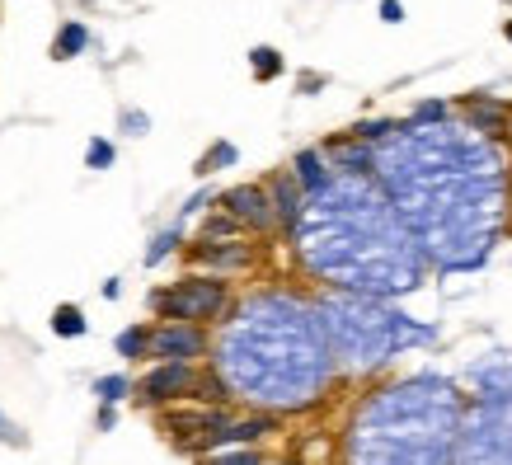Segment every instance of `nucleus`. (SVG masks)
Segmentation results:
<instances>
[{"label": "nucleus", "instance_id": "nucleus-1", "mask_svg": "<svg viewBox=\"0 0 512 465\" xmlns=\"http://www.w3.org/2000/svg\"><path fill=\"white\" fill-rule=\"evenodd\" d=\"M372 170L433 264L475 268L494 249L503 226V160L494 146H466L451 127H433L423 137H390L372 151Z\"/></svg>", "mask_w": 512, "mask_h": 465}, {"label": "nucleus", "instance_id": "nucleus-2", "mask_svg": "<svg viewBox=\"0 0 512 465\" xmlns=\"http://www.w3.org/2000/svg\"><path fill=\"white\" fill-rule=\"evenodd\" d=\"M296 254L311 278L348 296H390L419 287V240L390 207L372 174H334L306 198L292 226Z\"/></svg>", "mask_w": 512, "mask_h": 465}, {"label": "nucleus", "instance_id": "nucleus-3", "mask_svg": "<svg viewBox=\"0 0 512 465\" xmlns=\"http://www.w3.org/2000/svg\"><path fill=\"white\" fill-rule=\"evenodd\" d=\"M329 367L334 353L320 315L292 292L245 296L221 320V339H212V372L259 414L311 409L329 386Z\"/></svg>", "mask_w": 512, "mask_h": 465}, {"label": "nucleus", "instance_id": "nucleus-4", "mask_svg": "<svg viewBox=\"0 0 512 465\" xmlns=\"http://www.w3.org/2000/svg\"><path fill=\"white\" fill-rule=\"evenodd\" d=\"M423 381L376 390L353 414L348 461L353 465H447V423L433 428Z\"/></svg>", "mask_w": 512, "mask_h": 465}, {"label": "nucleus", "instance_id": "nucleus-5", "mask_svg": "<svg viewBox=\"0 0 512 465\" xmlns=\"http://www.w3.org/2000/svg\"><path fill=\"white\" fill-rule=\"evenodd\" d=\"M315 315H320V329L329 339V353L339 362H353V367H381L390 353H400L409 343L428 339V329H414L409 315H390L381 310L376 296H348V292H329L320 301H311Z\"/></svg>", "mask_w": 512, "mask_h": 465}, {"label": "nucleus", "instance_id": "nucleus-6", "mask_svg": "<svg viewBox=\"0 0 512 465\" xmlns=\"http://www.w3.org/2000/svg\"><path fill=\"white\" fill-rule=\"evenodd\" d=\"M146 306L156 310L160 320H170V325H217L231 315V282L226 278H179L170 287H156V292L146 296Z\"/></svg>", "mask_w": 512, "mask_h": 465}, {"label": "nucleus", "instance_id": "nucleus-7", "mask_svg": "<svg viewBox=\"0 0 512 465\" xmlns=\"http://www.w3.org/2000/svg\"><path fill=\"white\" fill-rule=\"evenodd\" d=\"M456 465H512V395L480 400L470 409Z\"/></svg>", "mask_w": 512, "mask_h": 465}, {"label": "nucleus", "instance_id": "nucleus-8", "mask_svg": "<svg viewBox=\"0 0 512 465\" xmlns=\"http://www.w3.org/2000/svg\"><path fill=\"white\" fill-rule=\"evenodd\" d=\"M212 353V334L202 325H170V320H160L151 325V362H188V367H198L202 357Z\"/></svg>", "mask_w": 512, "mask_h": 465}, {"label": "nucleus", "instance_id": "nucleus-9", "mask_svg": "<svg viewBox=\"0 0 512 465\" xmlns=\"http://www.w3.org/2000/svg\"><path fill=\"white\" fill-rule=\"evenodd\" d=\"M193 381H198V367L188 362H156L151 372L137 381V400L160 409V404H184L193 395Z\"/></svg>", "mask_w": 512, "mask_h": 465}, {"label": "nucleus", "instance_id": "nucleus-10", "mask_svg": "<svg viewBox=\"0 0 512 465\" xmlns=\"http://www.w3.org/2000/svg\"><path fill=\"white\" fill-rule=\"evenodd\" d=\"M217 207L226 217L240 221V231H273V202H268L264 184H235L226 193H217Z\"/></svg>", "mask_w": 512, "mask_h": 465}, {"label": "nucleus", "instance_id": "nucleus-11", "mask_svg": "<svg viewBox=\"0 0 512 465\" xmlns=\"http://www.w3.org/2000/svg\"><path fill=\"white\" fill-rule=\"evenodd\" d=\"M188 259L198 268H207L212 278H221V273H245L254 264V249L245 240H198L188 249Z\"/></svg>", "mask_w": 512, "mask_h": 465}, {"label": "nucleus", "instance_id": "nucleus-12", "mask_svg": "<svg viewBox=\"0 0 512 465\" xmlns=\"http://www.w3.org/2000/svg\"><path fill=\"white\" fill-rule=\"evenodd\" d=\"M264 193H268V202H273V221H278L282 231H292L296 221H301V207H306V193H301V184L292 179V170L268 174Z\"/></svg>", "mask_w": 512, "mask_h": 465}, {"label": "nucleus", "instance_id": "nucleus-13", "mask_svg": "<svg viewBox=\"0 0 512 465\" xmlns=\"http://www.w3.org/2000/svg\"><path fill=\"white\" fill-rule=\"evenodd\" d=\"M320 155H325L339 174H372V146H362V141H353V137L329 141Z\"/></svg>", "mask_w": 512, "mask_h": 465}, {"label": "nucleus", "instance_id": "nucleus-14", "mask_svg": "<svg viewBox=\"0 0 512 465\" xmlns=\"http://www.w3.org/2000/svg\"><path fill=\"white\" fill-rule=\"evenodd\" d=\"M292 179L301 184V193L311 198V193H320V188L334 179V170H329V160L315 151V146H306V151L292 155Z\"/></svg>", "mask_w": 512, "mask_h": 465}, {"label": "nucleus", "instance_id": "nucleus-15", "mask_svg": "<svg viewBox=\"0 0 512 465\" xmlns=\"http://www.w3.org/2000/svg\"><path fill=\"white\" fill-rule=\"evenodd\" d=\"M470 132H489V137H498V132H508V104L503 99H470Z\"/></svg>", "mask_w": 512, "mask_h": 465}, {"label": "nucleus", "instance_id": "nucleus-16", "mask_svg": "<svg viewBox=\"0 0 512 465\" xmlns=\"http://www.w3.org/2000/svg\"><path fill=\"white\" fill-rule=\"evenodd\" d=\"M85 47H90V29H85L80 19H66L62 29H57V38H52V57H57V62H71Z\"/></svg>", "mask_w": 512, "mask_h": 465}, {"label": "nucleus", "instance_id": "nucleus-17", "mask_svg": "<svg viewBox=\"0 0 512 465\" xmlns=\"http://www.w3.org/2000/svg\"><path fill=\"white\" fill-rule=\"evenodd\" d=\"M113 353L123 357V362H146V353H151V325H127L113 339Z\"/></svg>", "mask_w": 512, "mask_h": 465}, {"label": "nucleus", "instance_id": "nucleus-18", "mask_svg": "<svg viewBox=\"0 0 512 465\" xmlns=\"http://www.w3.org/2000/svg\"><path fill=\"white\" fill-rule=\"evenodd\" d=\"M85 329H90V320H85V310H80V306H71V301H66V306L52 310V334H57V339H80Z\"/></svg>", "mask_w": 512, "mask_h": 465}, {"label": "nucleus", "instance_id": "nucleus-19", "mask_svg": "<svg viewBox=\"0 0 512 465\" xmlns=\"http://www.w3.org/2000/svg\"><path fill=\"white\" fill-rule=\"evenodd\" d=\"M179 245H184V226L174 221L170 231H160L156 240H151V249H146V268H160V264H165V259H170V254H174Z\"/></svg>", "mask_w": 512, "mask_h": 465}, {"label": "nucleus", "instance_id": "nucleus-20", "mask_svg": "<svg viewBox=\"0 0 512 465\" xmlns=\"http://www.w3.org/2000/svg\"><path fill=\"white\" fill-rule=\"evenodd\" d=\"M282 52L278 47H254L249 52V71H254V80H278L282 76Z\"/></svg>", "mask_w": 512, "mask_h": 465}, {"label": "nucleus", "instance_id": "nucleus-21", "mask_svg": "<svg viewBox=\"0 0 512 465\" xmlns=\"http://www.w3.org/2000/svg\"><path fill=\"white\" fill-rule=\"evenodd\" d=\"M127 395H132V381H127L123 372H109V376L94 381V400L99 404H123Z\"/></svg>", "mask_w": 512, "mask_h": 465}, {"label": "nucleus", "instance_id": "nucleus-22", "mask_svg": "<svg viewBox=\"0 0 512 465\" xmlns=\"http://www.w3.org/2000/svg\"><path fill=\"white\" fill-rule=\"evenodd\" d=\"M235 160H240V151H235L231 141H217V146H212V151L198 160V174L207 179V174H217V170H231Z\"/></svg>", "mask_w": 512, "mask_h": 465}, {"label": "nucleus", "instance_id": "nucleus-23", "mask_svg": "<svg viewBox=\"0 0 512 465\" xmlns=\"http://www.w3.org/2000/svg\"><path fill=\"white\" fill-rule=\"evenodd\" d=\"M240 235H245V231H240V221L226 217L221 207L207 221H202V240H240Z\"/></svg>", "mask_w": 512, "mask_h": 465}, {"label": "nucleus", "instance_id": "nucleus-24", "mask_svg": "<svg viewBox=\"0 0 512 465\" xmlns=\"http://www.w3.org/2000/svg\"><path fill=\"white\" fill-rule=\"evenodd\" d=\"M202 465H264V456H259L254 447H226V451L202 456Z\"/></svg>", "mask_w": 512, "mask_h": 465}, {"label": "nucleus", "instance_id": "nucleus-25", "mask_svg": "<svg viewBox=\"0 0 512 465\" xmlns=\"http://www.w3.org/2000/svg\"><path fill=\"white\" fill-rule=\"evenodd\" d=\"M113 160H118V151H113V141L94 137L90 146H85V165H90V170H109Z\"/></svg>", "mask_w": 512, "mask_h": 465}, {"label": "nucleus", "instance_id": "nucleus-26", "mask_svg": "<svg viewBox=\"0 0 512 465\" xmlns=\"http://www.w3.org/2000/svg\"><path fill=\"white\" fill-rule=\"evenodd\" d=\"M118 127H123L127 137H146V132H151V118H146L141 109H123L118 113Z\"/></svg>", "mask_w": 512, "mask_h": 465}, {"label": "nucleus", "instance_id": "nucleus-27", "mask_svg": "<svg viewBox=\"0 0 512 465\" xmlns=\"http://www.w3.org/2000/svg\"><path fill=\"white\" fill-rule=\"evenodd\" d=\"M207 202H217V193H212V188H202V193H193V198L184 202V212H179V226H184L188 217H198V212L207 207Z\"/></svg>", "mask_w": 512, "mask_h": 465}, {"label": "nucleus", "instance_id": "nucleus-28", "mask_svg": "<svg viewBox=\"0 0 512 465\" xmlns=\"http://www.w3.org/2000/svg\"><path fill=\"white\" fill-rule=\"evenodd\" d=\"M118 428V404H99V433H113Z\"/></svg>", "mask_w": 512, "mask_h": 465}, {"label": "nucleus", "instance_id": "nucleus-29", "mask_svg": "<svg viewBox=\"0 0 512 465\" xmlns=\"http://www.w3.org/2000/svg\"><path fill=\"white\" fill-rule=\"evenodd\" d=\"M381 19H386V24H400L404 5H400V0H381Z\"/></svg>", "mask_w": 512, "mask_h": 465}, {"label": "nucleus", "instance_id": "nucleus-30", "mask_svg": "<svg viewBox=\"0 0 512 465\" xmlns=\"http://www.w3.org/2000/svg\"><path fill=\"white\" fill-rule=\"evenodd\" d=\"M123 296V278H109L104 282V301H118Z\"/></svg>", "mask_w": 512, "mask_h": 465}, {"label": "nucleus", "instance_id": "nucleus-31", "mask_svg": "<svg viewBox=\"0 0 512 465\" xmlns=\"http://www.w3.org/2000/svg\"><path fill=\"white\" fill-rule=\"evenodd\" d=\"M325 85V76H301V94H311V90H320Z\"/></svg>", "mask_w": 512, "mask_h": 465}, {"label": "nucleus", "instance_id": "nucleus-32", "mask_svg": "<svg viewBox=\"0 0 512 465\" xmlns=\"http://www.w3.org/2000/svg\"><path fill=\"white\" fill-rule=\"evenodd\" d=\"M414 118H442V104H419V113Z\"/></svg>", "mask_w": 512, "mask_h": 465}, {"label": "nucleus", "instance_id": "nucleus-33", "mask_svg": "<svg viewBox=\"0 0 512 465\" xmlns=\"http://www.w3.org/2000/svg\"><path fill=\"white\" fill-rule=\"evenodd\" d=\"M0 437H10V442H19V447H24V437H19L15 428H10V423H5V414H0Z\"/></svg>", "mask_w": 512, "mask_h": 465}, {"label": "nucleus", "instance_id": "nucleus-34", "mask_svg": "<svg viewBox=\"0 0 512 465\" xmlns=\"http://www.w3.org/2000/svg\"><path fill=\"white\" fill-rule=\"evenodd\" d=\"M278 465H301V461H278Z\"/></svg>", "mask_w": 512, "mask_h": 465}, {"label": "nucleus", "instance_id": "nucleus-35", "mask_svg": "<svg viewBox=\"0 0 512 465\" xmlns=\"http://www.w3.org/2000/svg\"><path fill=\"white\" fill-rule=\"evenodd\" d=\"M508 43H512V24H508Z\"/></svg>", "mask_w": 512, "mask_h": 465}]
</instances>
